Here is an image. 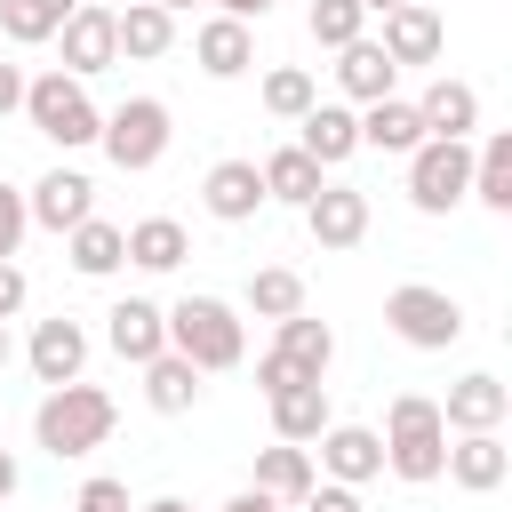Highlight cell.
<instances>
[{
  "label": "cell",
  "instance_id": "836d02e7",
  "mask_svg": "<svg viewBox=\"0 0 512 512\" xmlns=\"http://www.w3.org/2000/svg\"><path fill=\"white\" fill-rule=\"evenodd\" d=\"M304 32L320 48H352V40H368V8L360 0H312L304 8Z\"/></svg>",
  "mask_w": 512,
  "mask_h": 512
},
{
  "label": "cell",
  "instance_id": "44dd1931",
  "mask_svg": "<svg viewBox=\"0 0 512 512\" xmlns=\"http://www.w3.org/2000/svg\"><path fill=\"white\" fill-rule=\"evenodd\" d=\"M296 144H304L320 168H344V160L360 152V112H352V104H312V112L296 120Z\"/></svg>",
  "mask_w": 512,
  "mask_h": 512
},
{
  "label": "cell",
  "instance_id": "4316f807",
  "mask_svg": "<svg viewBox=\"0 0 512 512\" xmlns=\"http://www.w3.org/2000/svg\"><path fill=\"white\" fill-rule=\"evenodd\" d=\"M240 312H256V320H296L304 312V272H288V264H256L248 272V288H240Z\"/></svg>",
  "mask_w": 512,
  "mask_h": 512
},
{
  "label": "cell",
  "instance_id": "ac0fdd59",
  "mask_svg": "<svg viewBox=\"0 0 512 512\" xmlns=\"http://www.w3.org/2000/svg\"><path fill=\"white\" fill-rule=\"evenodd\" d=\"M440 424H448V440L456 432H504V376H456L448 384V400H440Z\"/></svg>",
  "mask_w": 512,
  "mask_h": 512
},
{
  "label": "cell",
  "instance_id": "7a4b0ae2",
  "mask_svg": "<svg viewBox=\"0 0 512 512\" xmlns=\"http://www.w3.org/2000/svg\"><path fill=\"white\" fill-rule=\"evenodd\" d=\"M384 472L408 480V488H432L448 472V424H440V400L424 392H400L384 408Z\"/></svg>",
  "mask_w": 512,
  "mask_h": 512
},
{
  "label": "cell",
  "instance_id": "ba28073f",
  "mask_svg": "<svg viewBox=\"0 0 512 512\" xmlns=\"http://www.w3.org/2000/svg\"><path fill=\"white\" fill-rule=\"evenodd\" d=\"M200 208H208L216 224H256V216L272 208L264 168H256V160H216V168L200 176Z\"/></svg>",
  "mask_w": 512,
  "mask_h": 512
},
{
  "label": "cell",
  "instance_id": "83f0119b",
  "mask_svg": "<svg viewBox=\"0 0 512 512\" xmlns=\"http://www.w3.org/2000/svg\"><path fill=\"white\" fill-rule=\"evenodd\" d=\"M272 352H280L288 368H304V376H320V384H328L336 328H328V320H312V312H296V320H280V328H272Z\"/></svg>",
  "mask_w": 512,
  "mask_h": 512
},
{
  "label": "cell",
  "instance_id": "cb8c5ba5",
  "mask_svg": "<svg viewBox=\"0 0 512 512\" xmlns=\"http://www.w3.org/2000/svg\"><path fill=\"white\" fill-rule=\"evenodd\" d=\"M256 488H264L272 504H304V496L320 488V464H312V448H296V440H272V448H256Z\"/></svg>",
  "mask_w": 512,
  "mask_h": 512
},
{
  "label": "cell",
  "instance_id": "1f68e13d",
  "mask_svg": "<svg viewBox=\"0 0 512 512\" xmlns=\"http://www.w3.org/2000/svg\"><path fill=\"white\" fill-rule=\"evenodd\" d=\"M184 256H192V240H184L176 216H144V224H128V264H136V272H176Z\"/></svg>",
  "mask_w": 512,
  "mask_h": 512
},
{
  "label": "cell",
  "instance_id": "3957f363",
  "mask_svg": "<svg viewBox=\"0 0 512 512\" xmlns=\"http://www.w3.org/2000/svg\"><path fill=\"white\" fill-rule=\"evenodd\" d=\"M112 424H120V408H112V392H96V384H56V392L32 408V440H40L56 464H72V456L104 448V440H112Z\"/></svg>",
  "mask_w": 512,
  "mask_h": 512
},
{
  "label": "cell",
  "instance_id": "5bb4252c",
  "mask_svg": "<svg viewBox=\"0 0 512 512\" xmlns=\"http://www.w3.org/2000/svg\"><path fill=\"white\" fill-rule=\"evenodd\" d=\"M400 72L408 64H440V48H448V24H440V8L432 0H408V8H392L384 16V40H376Z\"/></svg>",
  "mask_w": 512,
  "mask_h": 512
},
{
  "label": "cell",
  "instance_id": "7c38bea8",
  "mask_svg": "<svg viewBox=\"0 0 512 512\" xmlns=\"http://www.w3.org/2000/svg\"><path fill=\"white\" fill-rule=\"evenodd\" d=\"M56 48H64V64H56V72L96 80L104 64H120V16H112V8H80V16L56 32Z\"/></svg>",
  "mask_w": 512,
  "mask_h": 512
},
{
  "label": "cell",
  "instance_id": "8d00e7d4",
  "mask_svg": "<svg viewBox=\"0 0 512 512\" xmlns=\"http://www.w3.org/2000/svg\"><path fill=\"white\" fill-rule=\"evenodd\" d=\"M72 512H136V504H128V480H112V472H96V480H80V496H72Z\"/></svg>",
  "mask_w": 512,
  "mask_h": 512
},
{
  "label": "cell",
  "instance_id": "7402d4cb",
  "mask_svg": "<svg viewBox=\"0 0 512 512\" xmlns=\"http://www.w3.org/2000/svg\"><path fill=\"white\" fill-rule=\"evenodd\" d=\"M256 168H264V192H272L280 208H296V216H304V208L320 200V184H328V168H320L304 144H280V152H264Z\"/></svg>",
  "mask_w": 512,
  "mask_h": 512
},
{
  "label": "cell",
  "instance_id": "60d3db41",
  "mask_svg": "<svg viewBox=\"0 0 512 512\" xmlns=\"http://www.w3.org/2000/svg\"><path fill=\"white\" fill-rule=\"evenodd\" d=\"M24 88H32V72H24V64H0V120L24 112Z\"/></svg>",
  "mask_w": 512,
  "mask_h": 512
},
{
  "label": "cell",
  "instance_id": "52a82bcc",
  "mask_svg": "<svg viewBox=\"0 0 512 512\" xmlns=\"http://www.w3.org/2000/svg\"><path fill=\"white\" fill-rule=\"evenodd\" d=\"M472 200V144H448V136H424L408 152V208L416 216H448Z\"/></svg>",
  "mask_w": 512,
  "mask_h": 512
},
{
  "label": "cell",
  "instance_id": "30bf717a",
  "mask_svg": "<svg viewBox=\"0 0 512 512\" xmlns=\"http://www.w3.org/2000/svg\"><path fill=\"white\" fill-rule=\"evenodd\" d=\"M24 360H32V376H40L48 392H56V384H80V368H88V328H80L72 312H48V320H32Z\"/></svg>",
  "mask_w": 512,
  "mask_h": 512
},
{
  "label": "cell",
  "instance_id": "b9f144b4",
  "mask_svg": "<svg viewBox=\"0 0 512 512\" xmlns=\"http://www.w3.org/2000/svg\"><path fill=\"white\" fill-rule=\"evenodd\" d=\"M280 0H216V16H240V24H264Z\"/></svg>",
  "mask_w": 512,
  "mask_h": 512
},
{
  "label": "cell",
  "instance_id": "f6af8a7d",
  "mask_svg": "<svg viewBox=\"0 0 512 512\" xmlns=\"http://www.w3.org/2000/svg\"><path fill=\"white\" fill-rule=\"evenodd\" d=\"M136 512H192L184 496H152V504H136Z\"/></svg>",
  "mask_w": 512,
  "mask_h": 512
},
{
  "label": "cell",
  "instance_id": "ab89813d",
  "mask_svg": "<svg viewBox=\"0 0 512 512\" xmlns=\"http://www.w3.org/2000/svg\"><path fill=\"white\" fill-rule=\"evenodd\" d=\"M304 512H360V488H336V480H320V488L304 496Z\"/></svg>",
  "mask_w": 512,
  "mask_h": 512
},
{
  "label": "cell",
  "instance_id": "681fc988",
  "mask_svg": "<svg viewBox=\"0 0 512 512\" xmlns=\"http://www.w3.org/2000/svg\"><path fill=\"white\" fill-rule=\"evenodd\" d=\"M160 8H168V16H176V8H192V0H160Z\"/></svg>",
  "mask_w": 512,
  "mask_h": 512
},
{
  "label": "cell",
  "instance_id": "603a6c76",
  "mask_svg": "<svg viewBox=\"0 0 512 512\" xmlns=\"http://www.w3.org/2000/svg\"><path fill=\"white\" fill-rule=\"evenodd\" d=\"M264 408H272V440H296V448H312V440L336 424L328 384H288V392H272Z\"/></svg>",
  "mask_w": 512,
  "mask_h": 512
},
{
  "label": "cell",
  "instance_id": "ffe728a7",
  "mask_svg": "<svg viewBox=\"0 0 512 512\" xmlns=\"http://www.w3.org/2000/svg\"><path fill=\"white\" fill-rule=\"evenodd\" d=\"M392 80H400V64H392L376 40H352V48H336V88H344V104H352V112L384 104V96H392Z\"/></svg>",
  "mask_w": 512,
  "mask_h": 512
},
{
  "label": "cell",
  "instance_id": "d4e9b609",
  "mask_svg": "<svg viewBox=\"0 0 512 512\" xmlns=\"http://www.w3.org/2000/svg\"><path fill=\"white\" fill-rule=\"evenodd\" d=\"M64 264H72L80 280H112V272L128 264V232L104 224V216H88L80 232H64Z\"/></svg>",
  "mask_w": 512,
  "mask_h": 512
},
{
  "label": "cell",
  "instance_id": "d590c367",
  "mask_svg": "<svg viewBox=\"0 0 512 512\" xmlns=\"http://www.w3.org/2000/svg\"><path fill=\"white\" fill-rule=\"evenodd\" d=\"M24 232H32V200H24L16 184H0V256H16Z\"/></svg>",
  "mask_w": 512,
  "mask_h": 512
},
{
  "label": "cell",
  "instance_id": "8fae6325",
  "mask_svg": "<svg viewBox=\"0 0 512 512\" xmlns=\"http://www.w3.org/2000/svg\"><path fill=\"white\" fill-rule=\"evenodd\" d=\"M312 448H320V472H328L336 488H368V480L384 472V432H376V424H328Z\"/></svg>",
  "mask_w": 512,
  "mask_h": 512
},
{
  "label": "cell",
  "instance_id": "5b68a950",
  "mask_svg": "<svg viewBox=\"0 0 512 512\" xmlns=\"http://www.w3.org/2000/svg\"><path fill=\"white\" fill-rule=\"evenodd\" d=\"M168 136H176V120H168V104L160 96H120L112 112H104V160L120 168V176H144V168H160V152H168Z\"/></svg>",
  "mask_w": 512,
  "mask_h": 512
},
{
  "label": "cell",
  "instance_id": "7dc6e473",
  "mask_svg": "<svg viewBox=\"0 0 512 512\" xmlns=\"http://www.w3.org/2000/svg\"><path fill=\"white\" fill-rule=\"evenodd\" d=\"M360 8H368V16H392V8H408V0H360Z\"/></svg>",
  "mask_w": 512,
  "mask_h": 512
},
{
  "label": "cell",
  "instance_id": "e0dca14e",
  "mask_svg": "<svg viewBox=\"0 0 512 512\" xmlns=\"http://www.w3.org/2000/svg\"><path fill=\"white\" fill-rule=\"evenodd\" d=\"M440 480H456V488H472V496L504 488V480H512V448H504V432H456Z\"/></svg>",
  "mask_w": 512,
  "mask_h": 512
},
{
  "label": "cell",
  "instance_id": "8992f818",
  "mask_svg": "<svg viewBox=\"0 0 512 512\" xmlns=\"http://www.w3.org/2000/svg\"><path fill=\"white\" fill-rule=\"evenodd\" d=\"M384 328L408 344V352H448L456 336H464V304L448 296V288H424V280H400L392 296H384Z\"/></svg>",
  "mask_w": 512,
  "mask_h": 512
},
{
  "label": "cell",
  "instance_id": "d6986e66",
  "mask_svg": "<svg viewBox=\"0 0 512 512\" xmlns=\"http://www.w3.org/2000/svg\"><path fill=\"white\" fill-rule=\"evenodd\" d=\"M192 64H200L208 80H240V72L256 64V32H248L240 16H208V24L192 32Z\"/></svg>",
  "mask_w": 512,
  "mask_h": 512
},
{
  "label": "cell",
  "instance_id": "ee69618b",
  "mask_svg": "<svg viewBox=\"0 0 512 512\" xmlns=\"http://www.w3.org/2000/svg\"><path fill=\"white\" fill-rule=\"evenodd\" d=\"M16 480H24V472H16V456H8V448H0V504H8V496H16Z\"/></svg>",
  "mask_w": 512,
  "mask_h": 512
},
{
  "label": "cell",
  "instance_id": "74e56055",
  "mask_svg": "<svg viewBox=\"0 0 512 512\" xmlns=\"http://www.w3.org/2000/svg\"><path fill=\"white\" fill-rule=\"evenodd\" d=\"M288 384H320V376H304V368H288V360H280V352L264 344V352H256V392L272 400V392H288Z\"/></svg>",
  "mask_w": 512,
  "mask_h": 512
},
{
  "label": "cell",
  "instance_id": "f546056e",
  "mask_svg": "<svg viewBox=\"0 0 512 512\" xmlns=\"http://www.w3.org/2000/svg\"><path fill=\"white\" fill-rule=\"evenodd\" d=\"M80 8H88V0H0V32H8L16 48H40V40H56Z\"/></svg>",
  "mask_w": 512,
  "mask_h": 512
},
{
  "label": "cell",
  "instance_id": "2e32d148",
  "mask_svg": "<svg viewBox=\"0 0 512 512\" xmlns=\"http://www.w3.org/2000/svg\"><path fill=\"white\" fill-rule=\"evenodd\" d=\"M304 232H312V248H360L368 240V192L320 184V200L304 208Z\"/></svg>",
  "mask_w": 512,
  "mask_h": 512
},
{
  "label": "cell",
  "instance_id": "9c48e42d",
  "mask_svg": "<svg viewBox=\"0 0 512 512\" xmlns=\"http://www.w3.org/2000/svg\"><path fill=\"white\" fill-rule=\"evenodd\" d=\"M104 344H112L128 368H152V360L168 352V304H152V296H120V304L104 312Z\"/></svg>",
  "mask_w": 512,
  "mask_h": 512
},
{
  "label": "cell",
  "instance_id": "f907efd6",
  "mask_svg": "<svg viewBox=\"0 0 512 512\" xmlns=\"http://www.w3.org/2000/svg\"><path fill=\"white\" fill-rule=\"evenodd\" d=\"M504 424H512V384H504Z\"/></svg>",
  "mask_w": 512,
  "mask_h": 512
},
{
  "label": "cell",
  "instance_id": "277c9868",
  "mask_svg": "<svg viewBox=\"0 0 512 512\" xmlns=\"http://www.w3.org/2000/svg\"><path fill=\"white\" fill-rule=\"evenodd\" d=\"M24 120H32L56 152H80V144L104 136V112L88 104V80H72V72H32V88H24Z\"/></svg>",
  "mask_w": 512,
  "mask_h": 512
},
{
  "label": "cell",
  "instance_id": "f35d334b",
  "mask_svg": "<svg viewBox=\"0 0 512 512\" xmlns=\"http://www.w3.org/2000/svg\"><path fill=\"white\" fill-rule=\"evenodd\" d=\"M24 296H32L24 264H16V256H0V320H16V312H24Z\"/></svg>",
  "mask_w": 512,
  "mask_h": 512
},
{
  "label": "cell",
  "instance_id": "6da1fadb",
  "mask_svg": "<svg viewBox=\"0 0 512 512\" xmlns=\"http://www.w3.org/2000/svg\"><path fill=\"white\" fill-rule=\"evenodd\" d=\"M168 352H184L200 376H224L248 360V320L224 296H176L168 304Z\"/></svg>",
  "mask_w": 512,
  "mask_h": 512
},
{
  "label": "cell",
  "instance_id": "9a60e30c",
  "mask_svg": "<svg viewBox=\"0 0 512 512\" xmlns=\"http://www.w3.org/2000/svg\"><path fill=\"white\" fill-rule=\"evenodd\" d=\"M416 120H424V136L472 144V128H480V88H472V80H456V72H440V80H424Z\"/></svg>",
  "mask_w": 512,
  "mask_h": 512
},
{
  "label": "cell",
  "instance_id": "4fadbf2b",
  "mask_svg": "<svg viewBox=\"0 0 512 512\" xmlns=\"http://www.w3.org/2000/svg\"><path fill=\"white\" fill-rule=\"evenodd\" d=\"M24 200H32V224H40V232H56V240H64V232H80V224L96 216V184H88L80 168H48Z\"/></svg>",
  "mask_w": 512,
  "mask_h": 512
},
{
  "label": "cell",
  "instance_id": "f1b7e54d",
  "mask_svg": "<svg viewBox=\"0 0 512 512\" xmlns=\"http://www.w3.org/2000/svg\"><path fill=\"white\" fill-rule=\"evenodd\" d=\"M192 400H200V368H192L184 352H160V360L144 368V408H152V416H192Z\"/></svg>",
  "mask_w": 512,
  "mask_h": 512
},
{
  "label": "cell",
  "instance_id": "c3c4849f",
  "mask_svg": "<svg viewBox=\"0 0 512 512\" xmlns=\"http://www.w3.org/2000/svg\"><path fill=\"white\" fill-rule=\"evenodd\" d=\"M88 8H112V16H120V8H128V0H88Z\"/></svg>",
  "mask_w": 512,
  "mask_h": 512
},
{
  "label": "cell",
  "instance_id": "4dcf8cb0",
  "mask_svg": "<svg viewBox=\"0 0 512 512\" xmlns=\"http://www.w3.org/2000/svg\"><path fill=\"white\" fill-rule=\"evenodd\" d=\"M168 48H176V16H168L160 0H128V8H120V56L152 64V56H168Z\"/></svg>",
  "mask_w": 512,
  "mask_h": 512
},
{
  "label": "cell",
  "instance_id": "d6a6232c",
  "mask_svg": "<svg viewBox=\"0 0 512 512\" xmlns=\"http://www.w3.org/2000/svg\"><path fill=\"white\" fill-rule=\"evenodd\" d=\"M472 200L512 216V128H496L488 144H472Z\"/></svg>",
  "mask_w": 512,
  "mask_h": 512
},
{
  "label": "cell",
  "instance_id": "bcb514c9",
  "mask_svg": "<svg viewBox=\"0 0 512 512\" xmlns=\"http://www.w3.org/2000/svg\"><path fill=\"white\" fill-rule=\"evenodd\" d=\"M8 360H16V336H8V320H0V368H8Z\"/></svg>",
  "mask_w": 512,
  "mask_h": 512
},
{
  "label": "cell",
  "instance_id": "7bdbcfd3",
  "mask_svg": "<svg viewBox=\"0 0 512 512\" xmlns=\"http://www.w3.org/2000/svg\"><path fill=\"white\" fill-rule=\"evenodd\" d=\"M216 512H280V504H272L264 488H240V496H232V504H216Z\"/></svg>",
  "mask_w": 512,
  "mask_h": 512
},
{
  "label": "cell",
  "instance_id": "484cf974",
  "mask_svg": "<svg viewBox=\"0 0 512 512\" xmlns=\"http://www.w3.org/2000/svg\"><path fill=\"white\" fill-rule=\"evenodd\" d=\"M360 144H368V152H400V160H408V152L424 144L416 96H384V104H368V112H360Z\"/></svg>",
  "mask_w": 512,
  "mask_h": 512
},
{
  "label": "cell",
  "instance_id": "816d5d0a",
  "mask_svg": "<svg viewBox=\"0 0 512 512\" xmlns=\"http://www.w3.org/2000/svg\"><path fill=\"white\" fill-rule=\"evenodd\" d=\"M504 224H512V216H504Z\"/></svg>",
  "mask_w": 512,
  "mask_h": 512
},
{
  "label": "cell",
  "instance_id": "e575fe53",
  "mask_svg": "<svg viewBox=\"0 0 512 512\" xmlns=\"http://www.w3.org/2000/svg\"><path fill=\"white\" fill-rule=\"evenodd\" d=\"M312 104H320V88H312L304 64H272V72H264V112H272V120H304Z\"/></svg>",
  "mask_w": 512,
  "mask_h": 512
}]
</instances>
